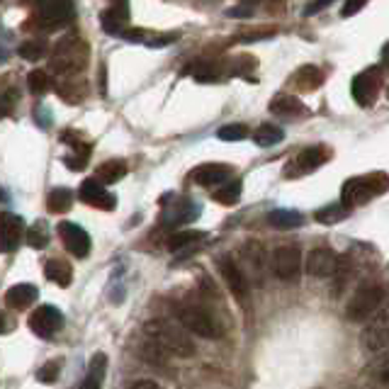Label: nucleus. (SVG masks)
Here are the masks:
<instances>
[{
    "mask_svg": "<svg viewBox=\"0 0 389 389\" xmlns=\"http://www.w3.org/2000/svg\"><path fill=\"white\" fill-rule=\"evenodd\" d=\"M341 268V258L331 249H314L306 256V273L314 278H333Z\"/></svg>",
    "mask_w": 389,
    "mask_h": 389,
    "instance_id": "obj_13",
    "label": "nucleus"
},
{
    "mask_svg": "<svg viewBox=\"0 0 389 389\" xmlns=\"http://www.w3.org/2000/svg\"><path fill=\"white\" fill-rule=\"evenodd\" d=\"M71 204H73V192H71L68 187H56V190H51L49 197H46V209H49L51 214H63V212L71 209Z\"/></svg>",
    "mask_w": 389,
    "mask_h": 389,
    "instance_id": "obj_28",
    "label": "nucleus"
},
{
    "mask_svg": "<svg viewBox=\"0 0 389 389\" xmlns=\"http://www.w3.org/2000/svg\"><path fill=\"white\" fill-rule=\"evenodd\" d=\"M199 217V204L190 202V199H175L173 207L163 209V224L166 227H180V224L194 222Z\"/></svg>",
    "mask_w": 389,
    "mask_h": 389,
    "instance_id": "obj_18",
    "label": "nucleus"
},
{
    "mask_svg": "<svg viewBox=\"0 0 389 389\" xmlns=\"http://www.w3.org/2000/svg\"><path fill=\"white\" fill-rule=\"evenodd\" d=\"M37 297H39L37 287L29 285V282H20V285H13L8 292H5V304H8V309L22 311L37 302Z\"/></svg>",
    "mask_w": 389,
    "mask_h": 389,
    "instance_id": "obj_19",
    "label": "nucleus"
},
{
    "mask_svg": "<svg viewBox=\"0 0 389 389\" xmlns=\"http://www.w3.org/2000/svg\"><path fill=\"white\" fill-rule=\"evenodd\" d=\"M331 3H333V0H314V3H309V5L304 8V15H306V17L316 15L319 10H323L326 5H331Z\"/></svg>",
    "mask_w": 389,
    "mask_h": 389,
    "instance_id": "obj_42",
    "label": "nucleus"
},
{
    "mask_svg": "<svg viewBox=\"0 0 389 389\" xmlns=\"http://www.w3.org/2000/svg\"><path fill=\"white\" fill-rule=\"evenodd\" d=\"M219 273H222V278L227 280L229 290L237 294L241 302H246V297H249V278H246L244 270L239 268V263L229 256L219 258Z\"/></svg>",
    "mask_w": 389,
    "mask_h": 389,
    "instance_id": "obj_14",
    "label": "nucleus"
},
{
    "mask_svg": "<svg viewBox=\"0 0 389 389\" xmlns=\"http://www.w3.org/2000/svg\"><path fill=\"white\" fill-rule=\"evenodd\" d=\"M270 110L275 112L278 117H304L306 112V105L302 103L299 98H294V95H287V93H282V95H278L270 103Z\"/></svg>",
    "mask_w": 389,
    "mask_h": 389,
    "instance_id": "obj_22",
    "label": "nucleus"
},
{
    "mask_svg": "<svg viewBox=\"0 0 389 389\" xmlns=\"http://www.w3.org/2000/svg\"><path fill=\"white\" fill-rule=\"evenodd\" d=\"M268 222L275 229H297L304 224V217L297 209H275L268 214Z\"/></svg>",
    "mask_w": 389,
    "mask_h": 389,
    "instance_id": "obj_27",
    "label": "nucleus"
},
{
    "mask_svg": "<svg viewBox=\"0 0 389 389\" xmlns=\"http://www.w3.org/2000/svg\"><path fill=\"white\" fill-rule=\"evenodd\" d=\"M58 375H61V361H49L44 363L42 368L37 370V382H42V385H54L58 380Z\"/></svg>",
    "mask_w": 389,
    "mask_h": 389,
    "instance_id": "obj_37",
    "label": "nucleus"
},
{
    "mask_svg": "<svg viewBox=\"0 0 389 389\" xmlns=\"http://www.w3.org/2000/svg\"><path fill=\"white\" fill-rule=\"evenodd\" d=\"M141 358L153 363V365H163V363H166V348L158 343V341L149 338L144 343V348H141Z\"/></svg>",
    "mask_w": 389,
    "mask_h": 389,
    "instance_id": "obj_36",
    "label": "nucleus"
},
{
    "mask_svg": "<svg viewBox=\"0 0 389 389\" xmlns=\"http://www.w3.org/2000/svg\"><path fill=\"white\" fill-rule=\"evenodd\" d=\"M241 190H244V182L241 180H227L224 185H219L214 192H212V199L229 207V204H237L241 199Z\"/></svg>",
    "mask_w": 389,
    "mask_h": 389,
    "instance_id": "obj_26",
    "label": "nucleus"
},
{
    "mask_svg": "<svg viewBox=\"0 0 389 389\" xmlns=\"http://www.w3.org/2000/svg\"><path fill=\"white\" fill-rule=\"evenodd\" d=\"M27 323H29V328H32V333H37L39 338L49 341L63 328V314L54 304H42L29 314Z\"/></svg>",
    "mask_w": 389,
    "mask_h": 389,
    "instance_id": "obj_8",
    "label": "nucleus"
},
{
    "mask_svg": "<svg viewBox=\"0 0 389 389\" xmlns=\"http://www.w3.org/2000/svg\"><path fill=\"white\" fill-rule=\"evenodd\" d=\"M389 190V175L377 170V173L358 175L343 182V190H341V202L346 207H361V204L370 202V199L380 197Z\"/></svg>",
    "mask_w": 389,
    "mask_h": 389,
    "instance_id": "obj_1",
    "label": "nucleus"
},
{
    "mask_svg": "<svg viewBox=\"0 0 389 389\" xmlns=\"http://www.w3.org/2000/svg\"><path fill=\"white\" fill-rule=\"evenodd\" d=\"M178 319L182 323V328L194 336H202V338H219L222 336V326L217 323L214 316L209 314L207 306H202V304L180 306Z\"/></svg>",
    "mask_w": 389,
    "mask_h": 389,
    "instance_id": "obj_5",
    "label": "nucleus"
},
{
    "mask_svg": "<svg viewBox=\"0 0 389 389\" xmlns=\"http://www.w3.org/2000/svg\"><path fill=\"white\" fill-rule=\"evenodd\" d=\"M27 244L32 246V249H44V246L49 244V229H46L44 222H37L27 229Z\"/></svg>",
    "mask_w": 389,
    "mask_h": 389,
    "instance_id": "obj_35",
    "label": "nucleus"
},
{
    "mask_svg": "<svg viewBox=\"0 0 389 389\" xmlns=\"http://www.w3.org/2000/svg\"><path fill=\"white\" fill-rule=\"evenodd\" d=\"M0 222H3V251L5 253H15L17 249H20L22 239H27L25 219L13 214V212H3Z\"/></svg>",
    "mask_w": 389,
    "mask_h": 389,
    "instance_id": "obj_16",
    "label": "nucleus"
},
{
    "mask_svg": "<svg viewBox=\"0 0 389 389\" xmlns=\"http://www.w3.org/2000/svg\"><path fill=\"white\" fill-rule=\"evenodd\" d=\"M380 88H382L380 68L363 71V73H358L356 78H353V85H351L353 100H356L361 108H370V105H375L377 95H380Z\"/></svg>",
    "mask_w": 389,
    "mask_h": 389,
    "instance_id": "obj_9",
    "label": "nucleus"
},
{
    "mask_svg": "<svg viewBox=\"0 0 389 389\" xmlns=\"http://www.w3.org/2000/svg\"><path fill=\"white\" fill-rule=\"evenodd\" d=\"M282 139H285V132H282L280 127H275V125H261L256 132H253V141H256L258 146H263V149L280 144Z\"/></svg>",
    "mask_w": 389,
    "mask_h": 389,
    "instance_id": "obj_30",
    "label": "nucleus"
},
{
    "mask_svg": "<svg viewBox=\"0 0 389 389\" xmlns=\"http://www.w3.org/2000/svg\"><path fill=\"white\" fill-rule=\"evenodd\" d=\"M241 256H244L246 265L251 268V273H253V278H256V282H263L265 251L261 249V244H246L244 251H241Z\"/></svg>",
    "mask_w": 389,
    "mask_h": 389,
    "instance_id": "obj_24",
    "label": "nucleus"
},
{
    "mask_svg": "<svg viewBox=\"0 0 389 389\" xmlns=\"http://www.w3.org/2000/svg\"><path fill=\"white\" fill-rule=\"evenodd\" d=\"M348 214H351V207H346L343 202H341V204H328V207H323V209L316 212V222L336 224V222H343Z\"/></svg>",
    "mask_w": 389,
    "mask_h": 389,
    "instance_id": "obj_34",
    "label": "nucleus"
},
{
    "mask_svg": "<svg viewBox=\"0 0 389 389\" xmlns=\"http://www.w3.org/2000/svg\"><path fill=\"white\" fill-rule=\"evenodd\" d=\"M88 63V46L81 42L78 34H66L63 39H58L54 46V54L49 58V68L56 71L58 76L78 73Z\"/></svg>",
    "mask_w": 389,
    "mask_h": 389,
    "instance_id": "obj_2",
    "label": "nucleus"
},
{
    "mask_svg": "<svg viewBox=\"0 0 389 389\" xmlns=\"http://www.w3.org/2000/svg\"><path fill=\"white\" fill-rule=\"evenodd\" d=\"M127 20H129V15L122 13V10H117V8L105 10L103 17H100V22H103V29L108 34H112V37H125Z\"/></svg>",
    "mask_w": 389,
    "mask_h": 389,
    "instance_id": "obj_25",
    "label": "nucleus"
},
{
    "mask_svg": "<svg viewBox=\"0 0 389 389\" xmlns=\"http://www.w3.org/2000/svg\"><path fill=\"white\" fill-rule=\"evenodd\" d=\"M375 375L380 377L382 382H389V356L375 363Z\"/></svg>",
    "mask_w": 389,
    "mask_h": 389,
    "instance_id": "obj_41",
    "label": "nucleus"
},
{
    "mask_svg": "<svg viewBox=\"0 0 389 389\" xmlns=\"http://www.w3.org/2000/svg\"><path fill=\"white\" fill-rule=\"evenodd\" d=\"M294 83L302 88V90H314V88H319L323 83L321 68H316V66H302V68L297 71V76H294Z\"/></svg>",
    "mask_w": 389,
    "mask_h": 389,
    "instance_id": "obj_31",
    "label": "nucleus"
},
{
    "mask_svg": "<svg viewBox=\"0 0 389 389\" xmlns=\"http://www.w3.org/2000/svg\"><path fill=\"white\" fill-rule=\"evenodd\" d=\"M78 197L83 199L85 204L98 207V209H115V204H117V197L110 190H105V182L98 178H88L81 182Z\"/></svg>",
    "mask_w": 389,
    "mask_h": 389,
    "instance_id": "obj_12",
    "label": "nucleus"
},
{
    "mask_svg": "<svg viewBox=\"0 0 389 389\" xmlns=\"http://www.w3.org/2000/svg\"><path fill=\"white\" fill-rule=\"evenodd\" d=\"M58 237H61L63 249H66L71 256L88 258L93 244H90V237H88V232L83 227H78V224H73V222H61L58 224Z\"/></svg>",
    "mask_w": 389,
    "mask_h": 389,
    "instance_id": "obj_11",
    "label": "nucleus"
},
{
    "mask_svg": "<svg viewBox=\"0 0 389 389\" xmlns=\"http://www.w3.org/2000/svg\"><path fill=\"white\" fill-rule=\"evenodd\" d=\"M199 239H204L202 232H192V229H187V232H175L173 237L168 239V249L182 251V249H187V246H194Z\"/></svg>",
    "mask_w": 389,
    "mask_h": 389,
    "instance_id": "obj_33",
    "label": "nucleus"
},
{
    "mask_svg": "<svg viewBox=\"0 0 389 389\" xmlns=\"http://www.w3.org/2000/svg\"><path fill=\"white\" fill-rule=\"evenodd\" d=\"M385 302V290L380 285H363L353 292L351 302L346 306L348 321H370L380 311Z\"/></svg>",
    "mask_w": 389,
    "mask_h": 389,
    "instance_id": "obj_3",
    "label": "nucleus"
},
{
    "mask_svg": "<svg viewBox=\"0 0 389 389\" xmlns=\"http://www.w3.org/2000/svg\"><path fill=\"white\" fill-rule=\"evenodd\" d=\"M132 389H158V385L151 380H139L137 385H132Z\"/></svg>",
    "mask_w": 389,
    "mask_h": 389,
    "instance_id": "obj_43",
    "label": "nucleus"
},
{
    "mask_svg": "<svg viewBox=\"0 0 389 389\" xmlns=\"http://www.w3.org/2000/svg\"><path fill=\"white\" fill-rule=\"evenodd\" d=\"M146 336L153 338V341H158V343L166 348L168 353H175V356H180V358L194 356L192 341L187 338L180 328H175L173 323H168V321H161V319L149 321V323H146Z\"/></svg>",
    "mask_w": 389,
    "mask_h": 389,
    "instance_id": "obj_4",
    "label": "nucleus"
},
{
    "mask_svg": "<svg viewBox=\"0 0 389 389\" xmlns=\"http://www.w3.org/2000/svg\"><path fill=\"white\" fill-rule=\"evenodd\" d=\"M44 275H46V280H51L58 287H68L71 282H73V268H71L66 261H61V258H51V261H46Z\"/></svg>",
    "mask_w": 389,
    "mask_h": 389,
    "instance_id": "obj_23",
    "label": "nucleus"
},
{
    "mask_svg": "<svg viewBox=\"0 0 389 389\" xmlns=\"http://www.w3.org/2000/svg\"><path fill=\"white\" fill-rule=\"evenodd\" d=\"M361 346L365 353H380L389 346V304L382 306L380 311L368 321L365 331L361 333Z\"/></svg>",
    "mask_w": 389,
    "mask_h": 389,
    "instance_id": "obj_6",
    "label": "nucleus"
},
{
    "mask_svg": "<svg viewBox=\"0 0 389 389\" xmlns=\"http://www.w3.org/2000/svg\"><path fill=\"white\" fill-rule=\"evenodd\" d=\"M105 373H108V356L105 353H95L88 363V375L85 380L81 382L78 389H100L103 387Z\"/></svg>",
    "mask_w": 389,
    "mask_h": 389,
    "instance_id": "obj_20",
    "label": "nucleus"
},
{
    "mask_svg": "<svg viewBox=\"0 0 389 389\" xmlns=\"http://www.w3.org/2000/svg\"><path fill=\"white\" fill-rule=\"evenodd\" d=\"M20 56L25 61H39L42 56H46V44L39 39H29V42L20 44Z\"/></svg>",
    "mask_w": 389,
    "mask_h": 389,
    "instance_id": "obj_38",
    "label": "nucleus"
},
{
    "mask_svg": "<svg viewBox=\"0 0 389 389\" xmlns=\"http://www.w3.org/2000/svg\"><path fill=\"white\" fill-rule=\"evenodd\" d=\"M382 58H385V63L389 66V44L385 46V51H382Z\"/></svg>",
    "mask_w": 389,
    "mask_h": 389,
    "instance_id": "obj_44",
    "label": "nucleus"
},
{
    "mask_svg": "<svg viewBox=\"0 0 389 389\" xmlns=\"http://www.w3.org/2000/svg\"><path fill=\"white\" fill-rule=\"evenodd\" d=\"M365 3H368V0H346V5H343V10H341V15L351 17V15L361 13V10L365 8Z\"/></svg>",
    "mask_w": 389,
    "mask_h": 389,
    "instance_id": "obj_40",
    "label": "nucleus"
},
{
    "mask_svg": "<svg viewBox=\"0 0 389 389\" xmlns=\"http://www.w3.org/2000/svg\"><path fill=\"white\" fill-rule=\"evenodd\" d=\"M227 73H232V66H224L222 61H199L192 68L194 81H199V83H217Z\"/></svg>",
    "mask_w": 389,
    "mask_h": 389,
    "instance_id": "obj_21",
    "label": "nucleus"
},
{
    "mask_svg": "<svg viewBox=\"0 0 389 389\" xmlns=\"http://www.w3.org/2000/svg\"><path fill=\"white\" fill-rule=\"evenodd\" d=\"M73 17V0H37V22L46 29L71 25Z\"/></svg>",
    "mask_w": 389,
    "mask_h": 389,
    "instance_id": "obj_7",
    "label": "nucleus"
},
{
    "mask_svg": "<svg viewBox=\"0 0 389 389\" xmlns=\"http://www.w3.org/2000/svg\"><path fill=\"white\" fill-rule=\"evenodd\" d=\"M232 173L234 168L227 166V163H202V166L192 170V180L204 187H219L232 178Z\"/></svg>",
    "mask_w": 389,
    "mask_h": 389,
    "instance_id": "obj_17",
    "label": "nucleus"
},
{
    "mask_svg": "<svg viewBox=\"0 0 389 389\" xmlns=\"http://www.w3.org/2000/svg\"><path fill=\"white\" fill-rule=\"evenodd\" d=\"M273 270L282 282H294L302 270V253L297 246H280L273 253Z\"/></svg>",
    "mask_w": 389,
    "mask_h": 389,
    "instance_id": "obj_10",
    "label": "nucleus"
},
{
    "mask_svg": "<svg viewBox=\"0 0 389 389\" xmlns=\"http://www.w3.org/2000/svg\"><path fill=\"white\" fill-rule=\"evenodd\" d=\"M249 134L251 132L246 125H227L217 132V137H219L222 141H244V139H249Z\"/></svg>",
    "mask_w": 389,
    "mask_h": 389,
    "instance_id": "obj_39",
    "label": "nucleus"
},
{
    "mask_svg": "<svg viewBox=\"0 0 389 389\" xmlns=\"http://www.w3.org/2000/svg\"><path fill=\"white\" fill-rule=\"evenodd\" d=\"M51 85H54V83H51V76L46 73V71H42V68L29 71V76H27V88H29V93H34V95H42V93L49 90Z\"/></svg>",
    "mask_w": 389,
    "mask_h": 389,
    "instance_id": "obj_32",
    "label": "nucleus"
},
{
    "mask_svg": "<svg viewBox=\"0 0 389 389\" xmlns=\"http://www.w3.org/2000/svg\"><path fill=\"white\" fill-rule=\"evenodd\" d=\"M328 158H331V149H326V146H309V149H304L294 158V163L287 166V170H290L287 178H290L292 173H311V170L323 166Z\"/></svg>",
    "mask_w": 389,
    "mask_h": 389,
    "instance_id": "obj_15",
    "label": "nucleus"
},
{
    "mask_svg": "<svg viewBox=\"0 0 389 389\" xmlns=\"http://www.w3.org/2000/svg\"><path fill=\"white\" fill-rule=\"evenodd\" d=\"M127 175V163L120 161V158H112V161H105L103 166L98 168V180H103L105 185H112V182L122 180Z\"/></svg>",
    "mask_w": 389,
    "mask_h": 389,
    "instance_id": "obj_29",
    "label": "nucleus"
}]
</instances>
